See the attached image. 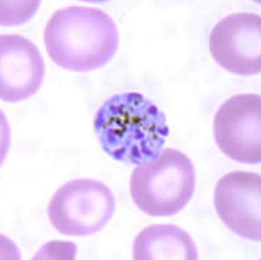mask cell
I'll list each match as a JSON object with an SVG mask.
<instances>
[{
    "instance_id": "1",
    "label": "cell",
    "mask_w": 261,
    "mask_h": 260,
    "mask_svg": "<svg viewBox=\"0 0 261 260\" xmlns=\"http://www.w3.org/2000/svg\"><path fill=\"white\" fill-rule=\"evenodd\" d=\"M94 127L109 157L139 166L160 156L170 133L164 113L136 92L117 94L105 101L95 113Z\"/></svg>"
},
{
    "instance_id": "2",
    "label": "cell",
    "mask_w": 261,
    "mask_h": 260,
    "mask_svg": "<svg viewBox=\"0 0 261 260\" xmlns=\"http://www.w3.org/2000/svg\"><path fill=\"white\" fill-rule=\"evenodd\" d=\"M113 18L100 9L70 6L53 14L44 31L48 56L58 66L74 72H89L109 63L119 46Z\"/></svg>"
},
{
    "instance_id": "3",
    "label": "cell",
    "mask_w": 261,
    "mask_h": 260,
    "mask_svg": "<svg viewBox=\"0 0 261 260\" xmlns=\"http://www.w3.org/2000/svg\"><path fill=\"white\" fill-rule=\"evenodd\" d=\"M196 175L191 160L178 149L167 148L160 156L136 167L130 180L133 201L151 217L179 213L191 201Z\"/></svg>"
},
{
    "instance_id": "4",
    "label": "cell",
    "mask_w": 261,
    "mask_h": 260,
    "mask_svg": "<svg viewBox=\"0 0 261 260\" xmlns=\"http://www.w3.org/2000/svg\"><path fill=\"white\" fill-rule=\"evenodd\" d=\"M115 209V196L103 182L77 178L56 191L47 213L50 223L61 235L85 237L101 231Z\"/></svg>"
},
{
    "instance_id": "5",
    "label": "cell",
    "mask_w": 261,
    "mask_h": 260,
    "mask_svg": "<svg viewBox=\"0 0 261 260\" xmlns=\"http://www.w3.org/2000/svg\"><path fill=\"white\" fill-rule=\"evenodd\" d=\"M215 142L220 150L237 162L261 161V97L233 95L221 105L214 122Z\"/></svg>"
},
{
    "instance_id": "6",
    "label": "cell",
    "mask_w": 261,
    "mask_h": 260,
    "mask_svg": "<svg viewBox=\"0 0 261 260\" xmlns=\"http://www.w3.org/2000/svg\"><path fill=\"white\" fill-rule=\"evenodd\" d=\"M213 58L224 69L240 76L261 71V17L252 13H233L213 28L209 38Z\"/></svg>"
},
{
    "instance_id": "7",
    "label": "cell",
    "mask_w": 261,
    "mask_h": 260,
    "mask_svg": "<svg viewBox=\"0 0 261 260\" xmlns=\"http://www.w3.org/2000/svg\"><path fill=\"white\" fill-rule=\"evenodd\" d=\"M216 211L230 231L246 240L261 241V176L235 170L216 185Z\"/></svg>"
},
{
    "instance_id": "8",
    "label": "cell",
    "mask_w": 261,
    "mask_h": 260,
    "mask_svg": "<svg viewBox=\"0 0 261 260\" xmlns=\"http://www.w3.org/2000/svg\"><path fill=\"white\" fill-rule=\"evenodd\" d=\"M46 67L37 46L18 34L0 36V98L5 102L28 99L40 89Z\"/></svg>"
},
{
    "instance_id": "9",
    "label": "cell",
    "mask_w": 261,
    "mask_h": 260,
    "mask_svg": "<svg viewBox=\"0 0 261 260\" xmlns=\"http://www.w3.org/2000/svg\"><path fill=\"white\" fill-rule=\"evenodd\" d=\"M136 260L199 258L196 245L188 233L170 224L152 225L137 235L133 245Z\"/></svg>"
}]
</instances>
